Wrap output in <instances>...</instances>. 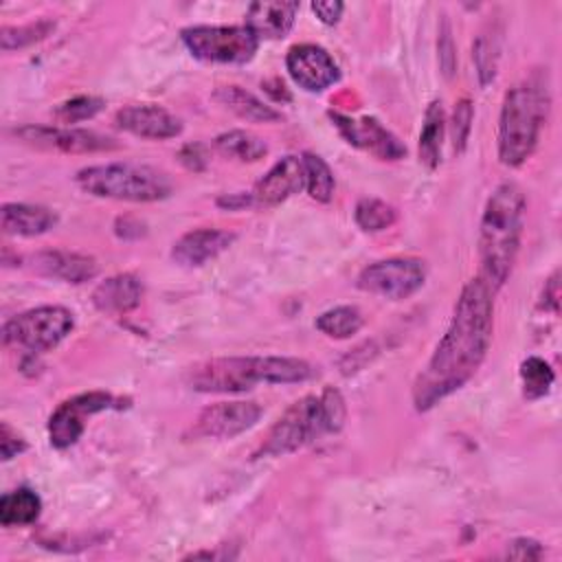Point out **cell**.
Instances as JSON below:
<instances>
[{"instance_id": "obj_1", "label": "cell", "mask_w": 562, "mask_h": 562, "mask_svg": "<svg viewBox=\"0 0 562 562\" xmlns=\"http://www.w3.org/2000/svg\"><path fill=\"white\" fill-rule=\"evenodd\" d=\"M492 327L494 290L476 277L463 285L446 334L413 384L417 411L432 408L476 373L487 356Z\"/></svg>"}, {"instance_id": "obj_2", "label": "cell", "mask_w": 562, "mask_h": 562, "mask_svg": "<svg viewBox=\"0 0 562 562\" xmlns=\"http://www.w3.org/2000/svg\"><path fill=\"white\" fill-rule=\"evenodd\" d=\"M525 193L514 182L498 184L483 209L479 226L481 279L496 292L509 279L525 226Z\"/></svg>"}, {"instance_id": "obj_3", "label": "cell", "mask_w": 562, "mask_h": 562, "mask_svg": "<svg viewBox=\"0 0 562 562\" xmlns=\"http://www.w3.org/2000/svg\"><path fill=\"white\" fill-rule=\"evenodd\" d=\"M314 375L310 362L288 356H231L213 358L189 369L187 384L200 393H239L257 382L290 384Z\"/></svg>"}, {"instance_id": "obj_4", "label": "cell", "mask_w": 562, "mask_h": 562, "mask_svg": "<svg viewBox=\"0 0 562 562\" xmlns=\"http://www.w3.org/2000/svg\"><path fill=\"white\" fill-rule=\"evenodd\" d=\"M549 103L547 72H531L509 88L498 121V158L503 165L518 167L531 156L547 121Z\"/></svg>"}, {"instance_id": "obj_5", "label": "cell", "mask_w": 562, "mask_h": 562, "mask_svg": "<svg viewBox=\"0 0 562 562\" xmlns=\"http://www.w3.org/2000/svg\"><path fill=\"white\" fill-rule=\"evenodd\" d=\"M345 424V400L336 389L321 395H305L294 402L268 430L257 457L290 454L325 432H336Z\"/></svg>"}, {"instance_id": "obj_6", "label": "cell", "mask_w": 562, "mask_h": 562, "mask_svg": "<svg viewBox=\"0 0 562 562\" xmlns=\"http://www.w3.org/2000/svg\"><path fill=\"white\" fill-rule=\"evenodd\" d=\"M77 184L97 198L125 202H156L171 195L173 184L167 173L134 162L92 165L77 173Z\"/></svg>"}, {"instance_id": "obj_7", "label": "cell", "mask_w": 562, "mask_h": 562, "mask_svg": "<svg viewBox=\"0 0 562 562\" xmlns=\"http://www.w3.org/2000/svg\"><path fill=\"white\" fill-rule=\"evenodd\" d=\"M75 327L72 312L61 305H42L9 318L2 325V342L22 347L31 353H44L57 347Z\"/></svg>"}, {"instance_id": "obj_8", "label": "cell", "mask_w": 562, "mask_h": 562, "mask_svg": "<svg viewBox=\"0 0 562 562\" xmlns=\"http://www.w3.org/2000/svg\"><path fill=\"white\" fill-rule=\"evenodd\" d=\"M182 42L193 57L209 64H246L255 57L259 40L244 26H189Z\"/></svg>"}, {"instance_id": "obj_9", "label": "cell", "mask_w": 562, "mask_h": 562, "mask_svg": "<svg viewBox=\"0 0 562 562\" xmlns=\"http://www.w3.org/2000/svg\"><path fill=\"white\" fill-rule=\"evenodd\" d=\"M426 279V266L415 257H391L369 263L358 274V288L393 301L415 294Z\"/></svg>"}, {"instance_id": "obj_10", "label": "cell", "mask_w": 562, "mask_h": 562, "mask_svg": "<svg viewBox=\"0 0 562 562\" xmlns=\"http://www.w3.org/2000/svg\"><path fill=\"white\" fill-rule=\"evenodd\" d=\"M110 406H114V397L103 391L81 393V395H75V397L61 402L48 419L50 446H55L59 450L72 446L81 437V432L86 428V419L99 411L110 408Z\"/></svg>"}, {"instance_id": "obj_11", "label": "cell", "mask_w": 562, "mask_h": 562, "mask_svg": "<svg viewBox=\"0 0 562 562\" xmlns=\"http://www.w3.org/2000/svg\"><path fill=\"white\" fill-rule=\"evenodd\" d=\"M15 136L40 149H55L64 154H94L116 149L110 136L97 134L92 130H75V127H48V125H24L15 130Z\"/></svg>"}, {"instance_id": "obj_12", "label": "cell", "mask_w": 562, "mask_h": 562, "mask_svg": "<svg viewBox=\"0 0 562 562\" xmlns=\"http://www.w3.org/2000/svg\"><path fill=\"white\" fill-rule=\"evenodd\" d=\"M261 417V406L255 402H217L206 406L195 419L193 435L211 439H233L252 428Z\"/></svg>"}, {"instance_id": "obj_13", "label": "cell", "mask_w": 562, "mask_h": 562, "mask_svg": "<svg viewBox=\"0 0 562 562\" xmlns=\"http://www.w3.org/2000/svg\"><path fill=\"white\" fill-rule=\"evenodd\" d=\"M285 68L294 83L307 92H321L340 79L331 55L316 44H296L285 55Z\"/></svg>"}, {"instance_id": "obj_14", "label": "cell", "mask_w": 562, "mask_h": 562, "mask_svg": "<svg viewBox=\"0 0 562 562\" xmlns=\"http://www.w3.org/2000/svg\"><path fill=\"white\" fill-rule=\"evenodd\" d=\"M329 116L338 132L345 136V140L353 147L367 149L382 160H397L406 154V147L373 116H364L358 121L338 112H329Z\"/></svg>"}, {"instance_id": "obj_15", "label": "cell", "mask_w": 562, "mask_h": 562, "mask_svg": "<svg viewBox=\"0 0 562 562\" xmlns=\"http://www.w3.org/2000/svg\"><path fill=\"white\" fill-rule=\"evenodd\" d=\"M116 125L134 136L149 140L173 138L182 132V123L169 110L160 105H127L116 112Z\"/></svg>"}, {"instance_id": "obj_16", "label": "cell", "mask_w": 562, "mask_h": 562, "mask_svg": "<svg viewBox=\"0 0 562 562\" xmlns=\"http://www.w3.org/2000/svg\"><path fill=\"white\" fill-rule=\"evenodd\" d=\"M305 187L303 160L299 156H285L274 162L268 173L257 180L252 189V202L259 206H274L299 193Z\"/></svg>"}, {"instance_id": "obj_17", "label": "cell", "mask_w": 562, "mask_h": 562, "mask_svg": "<svg viewBox=\"0 0 562 562\" xmlns=\"http://www.w3.org/2000/svg\"><path fill=\"white\" fill-rule=\"evenodd\" d=\"M235 241V235L222 228H195L184 233L171 248V257L176 263L187 268L204 266L215 259Z\"/></svg>"}, {"instance_id": "obj_18", "label": "cell", "mask_w": 562, "mask_h": 562, "mask_svg": "<svg viewBox=\"0 0 562 562\" xmlns=\"http://www.w3.org/2000/svg\"><path fill=\"white\" fill-rule=\"evenodd\" d=\"M33 268L46 277L61 279L66 283H83L97 277L99 266L92 257L68 250H44L33 257Z\"/></svg>"}, {"instance_id": "obj_19", "label": "cell", "mask_w": 562, "mask_h": 562, "mask_svg": "<svg viewBox=\"0 0 562 562\" xmlns=\"http://www.w3.org/2000/svg\"><path fill=\"white\" fill-rule=\"evenodd\" d=\"M299 2H252L246 11V26L257 40L285 37L294 24Z\"/></svg>"}, {"instance_id": "obj_20", "label": "cell", "mask_w": 562, "mask_h": 562, "mask_svg": "<svg viewBox=\"0 0 562 562\" xmlns=\"http://www.w3.org/2000/svg\"><path fill=\"white\" fill-rule=\"evenodd\" d=\"M143 299V283L138 277L123 272L108 277L92 292V303L103 314H125Z\"/></svg>"}, {"instance_id": "obj_21", "label": "cell", "mask_w": 562, "mask_h": 562, "mask_svg": "<svg viewBox=\"0 0 562 562\" xmlns=\"http://www.w3.org/2000/svg\"><path fill=\"white\" fill-rule=\"evenodd\" d=\"M2 215V231L9 235L35 237L48 233L57 224V215L46 206L35 204H18L9 202L0 211Z\"/></svg>"}, {"instance_id": "obj_22", "label": "cell", "mask_w": 562, "mask_h": 562, "mask_svg": "<svg viewBox=\"0 0 562 562\" xmlns=\"http://www.w3.org/2000/svg\"><path fill=\"white\" fill-rule=\"evenodd\" d=\"M213 99L233 110L237 116L252 123H272L281 119V114L274 108L266 105L261 99H257L252 92L239 86H222L215 90Z\"/></svg>"}, {"instance_id": "obj_23", "label": "cell", "mask_w": 562, "mask_h": 562, "mask_svg": "<svg viewBox=\"0 0 562 562\" xmlns=\"http://www.w3.org/2000/svg\"><path fill=\"white\" fill-rule=\"evenodd\" d=\"M40 512H42V501L29 487L7 492L0 498V525L2 527L31 525V522L37 520Z\"/></svg>"}, {"instance_id": "obj_24", "label": "cell", "mask_w": 562, "mask_h": 562, "mask_svg": "<svg viewBox=\"0 0 562 562\" xmlns=\"http://www.w3.org/2000/svg\"><path fill=\"white\" fill-rule=\"evenodd\" d=\"M443 125H446V116H443L441 101H430V105L426 108L424 127H422V134H419V160L428 169H435L439 165Z\"/></svg>"}, {"instance_id": "obj_25", "label": "cell", "mask_w": 562, "mask_h": 562, "mask_svg": "<svg viewBox=\"0 0 562 562\" xmlns=\"http://www.w3.org/2000/svg\"><path fill=\"white\" fill-rule=\"evenodd\" d=\"M215 147L222 156L235 158L239 162H255L268 154V145L259 136L244 130H231L220 134L215 138Z\"/></svg>"}, {"instance_id": "obj_26", "label": "cell", "mask_w": 562, "mask_h": 562, "mask_svg": "<svg viewBox=\"0 0 562 562\" xmlns=\"http://www.w3.org/2000/svg\"><path fill=\"white\" fill-rule=\"evenodd\" d=\"M362 314L353 305H338L316 318V329L329 338H349L362 327Z\"/></svg>"}, {"instance_id": "obj_27", "label": "cell", "mask_w": 562, "mask_h": 562, "mask_svg": "<svg viewBox=\"0 0 562 562\" xmlns=\"http://www.w3.org/2000/svg\"><path fill=\"white\" fill-rule=\"evenodd\" d=\"M301 160H303V171H305V189H307L310 198L316 202H329L334 195V187H336L329 165L321 156L310 154V151H305L301 156Z\"/></svg>"}, {"instance_id": "obj_28", "label": "cell", "mask_w": 562, "mask_h": 562, "mask_svg": "<svg viewBox=\"0 0 562 562\" xmlns=\"http://www.w3.org/2000/svg\"><path fill=\"white\" fill-rule=\"evenodd\" d=\"M520 380H522V393L527 400H538L549 393L555 375L547 360L538 356H529L520 364Z\"/></svg>"}, {"instance_id": "obj_29", "label": "cell", "mask_w": 562, "mask_h": 562, "mask_svg": "<svg viewBox=\"0 0 562 562\" xmlns=\"http://www.w3.org/2000/svg\"><path fill=\"white\" fill-rule=\"evenodd\" d=\"M353 215H356V224L362 231H369V233L384 231L397 220V211L391 204H386L384 200H378V198L358 200Z\"/></svg>"}, {"instance_id": "obj_30", "label": "cell", "mask_w": 562, "mask_h": 562, "mask_svg": "<svg viewBox=\"0 0 562 562\" xmlns=\"http://www.w3.org/2000/svg\"><path fill=\"white\" fill-rule=\"evenodd\" d=\"M53 29H55L53 20H37L24 26H4L0 33V46L7 53L13 48H22L37 40H44Z\"/></svg>"}, {"instance_id": "obj_31", "label": "cell", "mask_w": 562, "mask_h": 562, "mask_svg": "<svg viewBox=\"0 0 562 562\" xmlns=\"http://www.w3.org/2000/svg\"><path fill=\"white\" fill-rule=\"evenodd\" d=\"M472 57L476 64L481 86H487L496 75L498 64V40L492 33H481L472 46Z\"/></svg>"}, {"instance_id": "obj_32", "label": "cell", "mask_w": 562, "mask_h": 562, "mask_svg": "<svg viewBox=\"0 0 562 562\" xmlns=\"http://www.w3.org/2000/svg\"><path fill=\"white\" fill-rule=\"evenodd\" d=\"M101 110H103V99H99V97H75L70 101L59 103L53 114L59 123L72 125V123L92 119Z\"/></svg>"}, {"instance_id": "obj_33", "label": "cell", "mask_w": 562, "mask_h": 562, "mask_svg": "<svg viewBox=\"0 0 562 562\" xmlns=\"http://www.w3.org/2000/svg\"><path fill=\"white\" fill-rule=\"evenodd\" d=\"M472 116H474L472 103L468 99H461L454 105V112H452V145H454V151L465 149L470 127H472Z\"/></svg>"}, {"instance_id": "obj_34", "label": "cell", "mask_w": 562, "mask_h": 562, "mask_svg": "<svg viewBox=\"0 0 562 562\" xmlns=\"http://www.w3.org/2000/svg\"><path fill=\"white\" fill-rule=\"evenodd\" d=\"M24 448H26L24 439H20L18 432H13L9 428V424H2L0 426V452H2V459L9 461V459L18 457Z\"/></svg>"}, {"instance_id": "obj_35", "label": "cell", "mask_w": 562, "mask_h": 562, "mask_svg": "<svg viewBox=\"0 0 562 562\" xmlns=\"http://www.w3.org/2000/svg\"><path fill=\"white\" fill-rule=\"evenodd\" d=\"M542 553H544L542 547L529 538H518L507 549V555L514 560H538V558H542Z\"/></svg>"}, {"instance_id": "obj_36", "label": "cell", "mask_w": 562, "mask_h": 562, "mask_svg": "<svg viewBox=\"0 0 562 562\" xmlns=\"http://www.w3.org/2000/svg\"><path fill=\"white\" fill-rule=\"evenodd\" d=\"M342 2L338 0H318V2H312V11L316 13V18L323 22V24H336L340 20V13H342Z\"/></svg>"}, {"instance_id": "obj_37", "label": "cell", "mask_w": 562, "mask_h": 562, "mask_svg": "<svg viewBox=\"0 0 562 562\" xmlns=\"http://www.w3.org/2000/svg\"><path fill=\"white\" fill-rule=\"evenodd\" d=\"M558 270L549 277L544 292H542V307H549L551 312H558V303H560V283H558Z\"/></svg>"}, {"instance_id": "obj_38", "label": "cell", "mask_w": 562, "mask_h": 562, "mask_svg": "<svg viewBox=\"0 0 562 562\" xmlns=\"http://www.w3.org/2000/svg\"><path fill=\"white\" fill-rule=\"evenodd\" d=\"M180 160L193 169V171H200L204 165H206V156L202 154V145H187L182 151H180Z\"/></svg>"}, {"instance_id": "obj_39", "label": "cell", "mask_w": 562, "mask_h": 562, "mask_svg": "<svg viewBox=\"0 0 562 562\" xmlns=\"http://www.w3.org/2000/svg\"><path fill=\"white\" fill-rule=\"evenodd\" d=\"M217 204L224 206V209H228V211H237V209H244V206L255 204V202H252V195H250V193H233V195H222V198L217 200Z\"/></svg>"}]
</instances>
